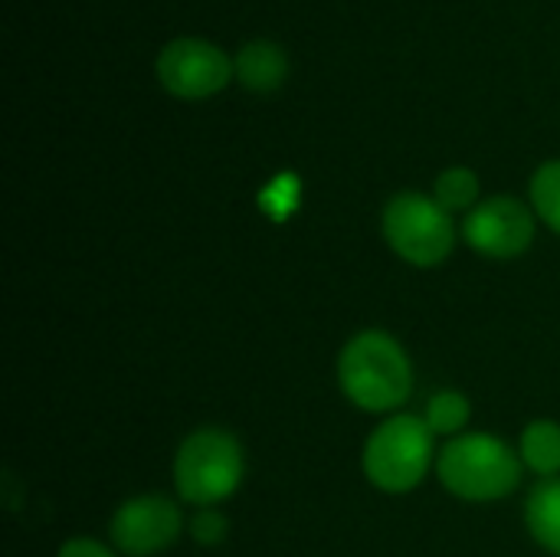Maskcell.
Masks as SVG:
<instances>
[{
	"instance_id": "6da1fadb",
	"label": "cell",
	"mask_w": 560,
	"mask_h": 557,
	"mask_svg": "<svg viewBox=\"0 0 560 557\" xmlns=\"http://www.w3.org/2000/svg\"><path fill=\"white\" fill-rule=\"evenodd\" d=\"M338 381L354 407L387 414L407 404L413 391V368L394 335L361 332L345 345L338 358Z\"/></svg>"
},
{
	"instance_id": "7a4b0ae2",
	"label": "cell",
	"mask_w": 560,
	"mask_h": 557,
	"mask_svg": "<svg viewBox=\"0 0 560 557\" xmlns=\"http://www.w3.org/2000/svg\"><path fill=\"white\" fill-rule=\"evenodd\" d=\"M440 483L463 502H499L522 483V456L499 437L466 433L440 453Z\"/></svg>"
},
{
	"instance_id": "3957f363",
	"label": "cell",
	"mask_w": 560,
	"mask_h": 557,
	"mask_svg": "<svg viewBox=\"0 0 560 557\" xmlns=\"http://www.w3.org/2000/svg\"><path fill=\"white\" fill-rule=\"evenodd\" d=\"M243 483V446L233 433L203 427L194 430L174 456L177 496L197 509H213Z\"/></svg>"
},
{
	"instance_id": "277c9868",
	"label": "cell",
	"mask_w": 560,
	"mask_h": 557,
	"mask_svg": "<svg viewBox=\"0 0 560 557\" xmlns=\"http://www.w3.org/2000/svg\"><path fill=\"white\" fill-rule=\"evenodd\" d=\"M433 430L427 420L400 414L384 420L364 443V476L381 492H410L433 463Z\"/></svg>"
},
{
	"instance_id": "5b68a950",
	"label": "cell",
	"mask_w": 560,
	"mask_h": 557,
	"mask_svg": "<svg viewBox=\"0 0 560 557\" xmlns=\"http://www.w3.org/2000/svg\"><path fill=\"white\" fill-rule=\"evenodd\" d=\"M384 240L410 266L430 269V266H440L453 253L456 230H453L450 210H443L436 197L397 194L384 207Z\"/></svg>"
},
{
	"instance_id": "8992f818",
	"label": "cell",
	"mask_w": 560,
	"mask_h": 557,
	"mask_svg": "<svg viewBox=\"0 0 560 557\" xmlns=\"http://www.w3.org/2000/svg\"><path fill=\"white\" fill-rule=\"evenodd\" d=\"M233 72L230 56L207 39H171L158 53V79L177 98H207L220 92Z\"/></svg>"
},
{
	"instance_id": "52a82bcc",
	"label": "cell",
	"mask_w": 560,
	"mask_h": 557,
	"mask_svg": "<svg viewBox=\"0 0 560 557\" xmlns=\"http://www.w3.org/2000/svg\"><path fill=\"white\" fill-rule=\"evenodd\" d=\"M463 236L476 253L489 259H515L535 240V217L515 197H492L469 210Z\"/></svg>"
},
{
	"instance_id": "ba28073f",
	"label": "cell",
	"mask_w": 560,
	"mask_h": 557,
	"mask_svg": "<svg viewBox=\"0 0 560 557\" xmlns=\"http://www.w3.org/2000/svg\"><path fill=\"white\" fill-rule=\"evenodd\" d=\"M184 519L177 502L167 496L128 499L112 519V542L121 555L151 557L171 548L180 538Z\"/></svg>"
},
{
	"instance_id": "9c48e42d",
	"label": "cell",
	"mask_w": 560,
	"mask_h": 557,
	"mask_svg": "<svg viewBox=\"0 0 560 557\" xmlns=\"http://www.w3.org/2000/svg\"><path fill=\"white\" fill-rule=\"evenodd\" d=\"M240 82L253 92H272L285 82L289 76V59L285 53L269 43V39H253L246 43L240 53H236V62H233Z\"/></svg>"
},
{
	"instance_id": "30bf717a",
	"label": "cell",
	"mask_w": 560,
	"mask_h": 557,
	"mask_svg": "<svg viewBox=\"0 0 560 557\" xmlns=\"http://www.w3.org/2000/svg\"><path fill=\"white\" fill-rule=\"evenodd\" d=\"M525 522L532 538L560 557V479H545L541 486L532 489L528 506H525Z\"/></svg>"
},
{
	"instance_id": "8fae6325",
	"label": "cell",
	"mask_w": 560,
	"mask_h": 557,
	"mask_svg": "<svg viewBox=\"0 0 560 557\" xmlns=\"http://www.w3.org/2000/svg\"><path fill=\"white\" fill-rule=\"evenodd\" d=\"M518 456L532 473H538L545 479H555L560 473V423L535 420L532 427H525Z\"/></svg>"
},
{
	"instance_id": "7c38bea8",
	"label": "cell",
	"mask_w": 560,
	"mask_h": 557,
	"mask_svg": "<svg viewBox=\"0 0 560 557\" xmlns=\"http://www.w3.org/2000/svg\"><path fill=\"white\" fill-rule=\"evenodd\" d=\"M472 417V407L469 401L459 394V391H440L430 404H427V427L433 433H443V437H453L459 433Z\"/></svg>"
},
{
	"instance_id": "4fadbf2b",
	"label": "cell",
	"mask_w": 560,
	"mask_h": 557,
	"mask_svg": "<svg viewBox=\"0 0 560 557\" xmlns=\"http://www.w3.org/2000/svg\"><path fill=\"white\" fill-rule=\"evenodd\" d=\"M436 204L443 210H472L476 197H479V177L469 167H450L436 177V190H433Z\"/></svg>"
},
{
	"instance_id": "5bb4252c",
	"label": "cell",
	"mask_w": 560,
	"mask_h": 557,
	"mask_svg": "<svg viewBox=\"0 0 560 557\" xmlns=\"http://www.w3.org/2000/svg\"><path fill=\"white\" fill-rule=\"evenodd\" d=\"M532 204L535 213L560 233V161H548L532 177Z\"/></svg>"
},
{
	"instance_id": "9a60e30c",
	"label": "cell",
	"mask_w": 560,
	"mask_h": 557,
	"mask_svg": "<svg viewBox=\"0 0 560 557\" xmlns=\"http://www.w3.org/2000/svg\"><path fill=\"white\" fill-rule=\"evenodd\" d=\"M226 529H230V522H226L217 509H200V512L194 515V522H190L194 542H200V545H207V548L220 545V542L226 538Z\"/></svg>"
},
{
	"instance_id": "2e32d148",
	"label": "cell",
	"mask_w": 560,
	"mask_h": 557,
	"mask_svg": "<svg viewBox=\"0 0 560 557\" xmlns=\"http://www.w3.org/2000/svg\"><path fill=\"white\" fill-rule=\"evenodd\" d=\"M59 557H115L95 538H72L59 548Z\"/></svg>"
}]
</instances>
